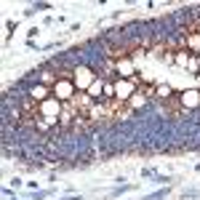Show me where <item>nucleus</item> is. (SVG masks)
<instances>
[{
	"instance_id": "nucleus-1",
	"label": "nucleus",
	"mask_w": 200,
	"mask_h": 200,
	"mask_svg": "<svg viewBox=\"0 0 200 200\" xmlns=\"http://www.w3.org/2000/svg\"><path fill=\"white\" fill-rule=\"evenodd\" d=\"M163 195H166V192H158V195H149V198H147V200H160V198H163Z\"/></svg>"
}]
</instances>
